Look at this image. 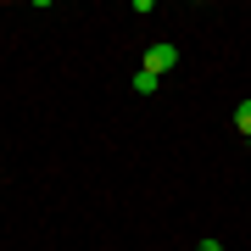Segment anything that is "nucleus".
<instances>
[{
	"mask_svg": "<svg viewBox=\"0 0 251 251\" xmlns=\"http://www.w3.org/2000/svg\"><path fill=\"white\" fill-rule=\"evenodd\" d=\"M145 73H151V78H162V73H173L179 67V45H173V39H156L151 50H145V62H140Z\"/></svg>",
	"mask_w": 251,
	"mask_h": 251,
	"instance_id": "obj_1",
	"label": "nucleus"
},
{
	"mask_svg": "<svg viewBox=\"0 0 251 251\" xmlns=\"http://www.w3.org/2000/svg\"><path fill=\"white\" fill-rule=\"evenodd\" d=\"M134 95H156V78H151V73H145V67L134 73Z\"/></svg>",
	"mask_w": 251,
	"mask_h": 251,
	"instance_id": "obj_2",
	"label": "nucleus"
},
{
	"mask_svg": "<svg viewBox=\"0 0 251 251\" xmlns=\"http://www.w3.org/2000/svg\"><path fill=\"white\" fill-rule=\"evenodd\" d=\"M234 128H240V134H251V100H240V106H234Z\"/></svg>",
	"mask_w": 251,
	"mask_h": 251,
	"instance_id": "obj_3",
	"label": "nucleus"
},
{
	"mask_svg": "<svg viewBox=\"0 0 251 251\" xmlns=\"http://www.w3.org/2000/svg\"><path fill=\"white\" fill-rule=\"evenodd\" d=\"M196 251H224V240H201V246H196Z\"/></svg>",
	"mask_w": 251,
	"mask_h": 251,
	"instance_id": "obj_4",
	"label": "nucleus"
}]
</instances>
